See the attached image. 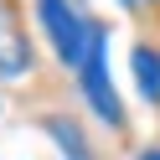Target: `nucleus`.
<instances>
[{
  "instance_id": "1",
  "label": "nucleus",
  "mask_w": 160,
  "mask_h": 160,
  "mask_svg": "<svg viewBox=\"0 0 160 160\" xmlns=\"http://www.w3.org/2000/svg\"><path fill=\"white\" fill-rule=\"evenodd\" d=\"M78 88H83V103L93 108V119L119 134V129H124V103H119V88H114V78H108V26H98V21H93L88 57H83V67H78Z\"/></svg>"
},
{
  "instance_id": "2",
  "label": "nucleus",
  "mask_w": 160,
  "mask_h": 160,
  "mask_svg": "<svg viewBox=\"0 0 160 160\" xmlns=\"http://www.w3.org/2000/svg\"><path fill=\"white\" fill-rule=\"evenodd\" d=\"M36 26H42L47 47L57 52V62L78 72L83 57H88V42H93V21L78 11L72 0H36Z\"/></svg>"
},
{
  "instance_id": "3",
  "label": "nucleus",
  "mask_w": 160,
  "mask_h": 160,
  "mask_svg": "<svg viewBox=\"0 0 160 160\" xmlns=\"http://www.w3.org/2000/svg\"><path fill=\"white\" fill-rule=\"evenodd\" d=\"M36 72V52L31 36L21 31V16H16L11 0H0V83H21Z\"/></svg>"
},
{
  "instance_id": "4",
  "label": "nucleus",
  "mask_w": 160,
  "mask_h": 160,
  "mask_svg": "<svg viewBox=\"0 0 160 160\" xmlns=\"http://www.w3.org/2000/svg\"><path fill=\"white\" fill-rule=\"evenodd\" d=\"M42 134L57 145L62 160H93V145L83 139V129H78L67 114H47V119H42Z\"/></svg>"
},
{
  "instance_id": "5",
  "label": "nucleus",
  "mask_w": 160,
  "mask_h": 160,
  "mask_svg": "<svg viewBox=\"0 0 160 160\" xmlns=\"http://www.w3.org/2000/svg\"><path fill=\"white\" fill-rule=\"evenodd\" d=\"M129 72H134V88L145 103H160V47L134 42L129 47Z\"/></svg>"
},
{
  "instance_id": "6",
  "label": "nucleus",
  "mask_w": 160,
  "mask_h": 160,
  "mask_svg": "<svg viewBox=\"0 0 160 160\" xmlns=\"http://www.w3.org/2000/svg\"><path fill=\"white\" fill-rule=\"evenodd\" d=\"M134 160H160V145H145V150H134Z\"/></svg>"
},
{
  "instance_id": "7",
  "label": "nucleus",
  "mask_w": 160,
  "mask_h": 160,
  "mask_svg": "<svg viewBox=\"0 0 160 160\" xmlns=\"http://www.w3.org/2000/svg\"><path fill=\"white\" fill-rule=\"evenodd\" d=\"M134 5H139V0H119V11H134Z\"/></svg>"
},
{
  "instance_id": "8",
  "label": "nucleus",
  "mask_w": 160,
  "mask_h": 160,
  "mask_svg": "<svg viewBox=\"0 0 160 160\" xmlns=\"http://www.w3.org/2000/svg\"><path fill=\"white\" fill-rule=\"evenodd\" d=\"M150 5H160V0H150Z\"/></svg>"
}]
</instances>
